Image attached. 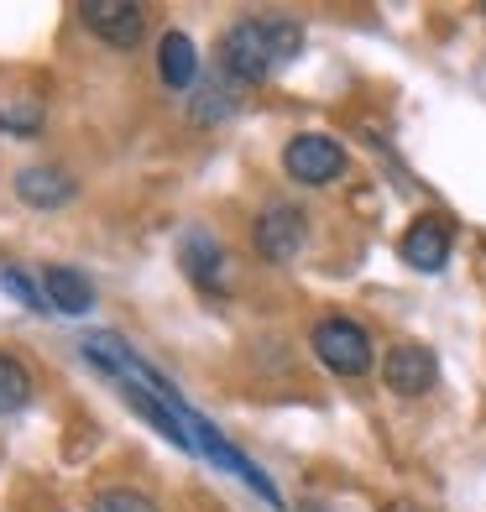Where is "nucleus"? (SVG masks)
<instances>
[{"label":"nucleus","instance_id":"obj_1","mask_svg":"<svg viewBox=\"0 0 486 512\" xmlns=\"http://www.w3.org/2000/svg\"><path fill=\"white\" fill-rule=\"evenodd\" d=\"M304 53V27L288 16H241L236 27L220 37L215 48V68L225 79H236L241 89L267 84L277 68H288Z\"/></svg>","mask_w":486,"mask_h":512},{"label":"nucleus","instance_id":"obj_2","mask_svg":"<svg viewBox=\"0 0 486 512\" xmlns=\"http://www.w3.org/2000/svg\"><path fill=\"white\" fill-rule=\"evenodd\" d=\"M309 345H314V356L324 371H335V377H366L372 371V335L361 330L356 319H345V314H324L314 330H309Z\"/></svg>","mask_w":486,"mask_h":512},{"label":"nucleus","instance_id":"obj_3","mask_svg":"<svg viewBox=\"0 0 486 512\" xmlns=\"http://www.w3.org/2000/svg\"><path fill=\"white\" fill-rule=\"evenodd\" d=\"M345 147L335 142V136H324V131H298L293 142L283 147V173L293 183H304V189H324V183H335L345 178Z\"/></svg>","mask_w":486,"mask_h":512},{"label":"nucleus","instance_id":"obj_4","mask_svg":"<svg viewBox=\"0 0 486 512\" xmlns=\"http://www.w3.org/2000/svg\"><path fill=\"white\" fill-rule=\"evenodd\" d=\"M304 241H309V215L293 199H272L257 215V225H251V246H257V256L262 262H277V267L293 262V256L304 251Z\"/></svg>","mask_w":486,"mask_h":512},{"label":"nucleus","instance_id":"obj_5","mask_svg":"<svg viewBox=\"0 0 486 512\" xmlns=\"http://www.w3.org/2000/svg\"><path fill=\"white\" fill-rule=\"evenodd\" d=\"M79 21L105 48H121V53L147 42V11L136 0H89V6H79Z\"/></svg>","mask_w":486,"mask_h":512},{"label":"nucleus","instance_id":"obj_6","mask_svg":"<svg viewBox=\"0 0 486 512\" xmlns=\"http://www.w3.org/2000/svg\"><path fill=\"white\" fill-rule=\"evenodd\" d=\"M382 382L398 392V398H424V392L439 382V356L419 340H398L382 356Z\"/></svg>","mask_w":486,"mask_h":512},{"label":"nucleus","instance_id":"obj_7","mask_svg":"<svg viewBox=\"0 0 486 512\" xmlns=\"http://www.w3.org/2000/svg\"><path fill=\"white\" fill-rule=\"evenodd\" d=\"M157 79H162V89H178V95H194L199 89V79H204L199 48L183 27H168L157 37Z\"/></svg>","mask_w":486,"mask_h":512},{"label":"nucleus","instance_id":"obj_8","mask_svg":"<svg viewBox=\"0 0 486 512\" xmlns=\"http://www.w3.org/2000/svg\"><path fill=\"white\" fill-rule=\"evenodd\" d=\"M16 199L27 209H63L79 199V178L63 173L58 162H32V168L16 173Z\"/></svg>","mask_w":486,"mask_h":512},{"label":"nucleus","instance_id":"obj_9","mask_svg":"<svg viewBox=\"0 0 486 512\" xmlns=\"http://www.w3.org/2000/svg\"><path fill=\"white\" fill-rule=\"evenodd\" d=\"M178 267L189 272V283H194L199 293H225L230 267H225V246H220L215 236H204V230H189V236L178 241Z\"/></svg>","mask_w":486,"mask_h":512},{"label":"nucleus","instance_id":"obj_10","mask_svg":"<svg viewBox=\"0 0 486 512\" xmlns=\"http://www.w3.org/2000/svg\"><path fill=\"white\" fill-rule=\"evenodd\" d=\"M398 251H403V262L413 272H445V262H450V225L439 215H419L403 230Z\"/></svg>","mask_w":486,"mask_h":512},{"label":"nucleus","instance_id":"obj_11","mask_svg":"<svg viewBox=\"0 0 486 512\" xmlns=\"http://www.w3.org/2000/svg\"><path fill=\"white\" fill-rule=\"evenodd\" d=\"M37 277H42V288H48L53 314H63V319H84L89 309H95V288H89V277H84L79 267L53 262V267H42Z\"/></svg>","mask_w":486,"mask_h":512},{"label":"nucleus","instance_id":"obj_12","mask_svg":"<svg viewBox=\"0 0 486 512\" xmlns=\"http://www.w3.org/2000/svg\"><path fill=\"white\" fill-rule=\"evenodd\" d=\"M241 100H246V89L215 68V74L199 79V89L189 95V121L194 126H220V121H230V115L241 110Z\"/></svg>","mask_w":486,"mask_h":512},{"label":"nucleus","instance_id":"obj_13","mask_svg":"<svg viewBox=\"0 0 486 512\" xmlns=\"http://www.w3.org/2000/svg\"><path fill=\"white\" fill-rule=\"evenodd\" d=\"M0 293H11L16 304H21V309H32V314H53L48 288H42V277H32L27 267H16V262L0 267Z\"/></svg>","mask_w":486,"mask_h":512},{"label":"nucleus","instance_id":"obj_14","mask_svg":"<svg viewBox=\"0 0 486 512\" xmlns=\"http://www.w3.org/2000/svg\"><path fill=\"white\" fill-rule=\"evenodd\" d=\"M32 371L21 366L11 351H0V413H21L32 403Z\"/></svg>","mask_w":486,"mask_h":512},{"label":"nucleus","instance_id":"obj_15","mask_svg":"<svg viewBox=\"0 0 486 512\" xmlns=\"http://www.w3.org/2000/svg\"><path fill=\"white\" fill-rule=\"evenodd\" d=\"M95 512H162V507L142 492V486H100Z\"/></svg>","mask_w":486,"mask_h":512},{"label":"nucleus","instance_id":"obj_16","mask_svg":"<svg viewBox=\"0 0 486 512\" xmlns=\"http://www.w3.org/2000/svg\"><path fill=\"white\" fill-rule=\"evenodd\" d=\"M0 126L16 131V136H32V131H42V115H37L32 105H21V110H6V115H0Z\"/></svg>","mask_w":486,"mask_h":512},{"label":"nucleus","instance_id":"obj_17","mask_svg":"<svg viewBox=\"0 0 486 512\" xmlns=\"http://www.w3.org/2000/svg\"><path fill=\"white\" fill-rule=\"evenodd\" d=\"M481 11H486V6H481Z\"/></svg>","mask_w":486,"mask_h":512}]
</instances>
